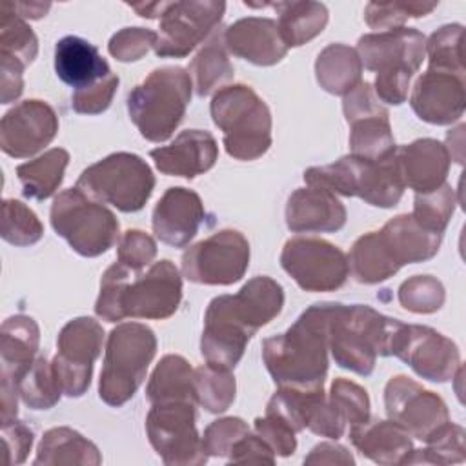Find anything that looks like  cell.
I'll use <instances>...</instances> for the list:
<instances>
[{
  "label": "cell",
  "mask_w": 466,
  "mask_h": 466,
  "mask_svg": "<svg viewBox=\"0 0 466 466\" xmlns=\"http://www.w3.org/2000/svg\"><path fill=\"white\" fill-rule=\"evenodd\" d=\"M284 306V289L271 277L248 280L235 295L215 297L204 313L200 353L208 364L233 370L249 339Z\"/></svg>",
  "instance_id": "cell-1"
},
{
  "label": "cell",
  "mask_w": 466,
  "mask_h": 466,
  "mask_svg": "<svg viewBox=\"0 0 466 466\" xmlns=\"http://www.w3.org/2000/svg\"><path fill=\"white\" fill-rule=\"evenodd\" d=\"M182 300V279L171 260L153 262L147 271H133L122 262L111 264L100 280L95 313L107 322L127 317L162 320Z\"/></svg>",
  "instance_id": "cell-2"
},
{
  "label": "cell",
  "mask_w": 466,
  "mask_h": 466,
  "mask_svg": "<svg viewBox=\"0 0 466 466\" xmlns=\"http://www.w3.org/2000/svg\"><path fill=\"white\" fill-rule=\"evenodd\" d=\"M331 304L309 306L284 333L264 339L262 360L279 388L317 390L324 386Z\"/></svg>",
  "instance_id": "cell-3"
},
{
  "label": "cell",
  "mask_w": 466,
  "mask_h": 466,
  "mask_svg": "<svg viewBox=\"0 0 466 466\" xmlns=\"http://www.w3.org/2000/svg\"><path fill=\"white\" fill-rule=\"evenodd\" d=\"M404 322L390 319L366 304H331L328 350L335 362L357 375H370L377 357L391 355Z\"/></svg>",
  "instance_id": "cell-4"
},
{
  "label": "cell",
  "mask_w": 466,
  "mask_h": 466,
  "mask_svg": "<svg viewBox=\"0 0 466 466\" xmlns=\"http://www.w3.org/2000/svg\"><path fill=\"white\" fill-rule=\"evenodd\" d=\"M362 67L375 71V95L380 102L399 106L408 98L410 80L426 56V36L413 27L370 33L359 38Z\"/></svg>",
  "instance_id": "cell-5"
},
{
  "label": "cell",
  "mask_w": 466,
  "mask_h": 466,
  "mask_svg": "<svg viewBox=\"0 0 466 466\" xmlns=\"http://www.w3.org/2000/svg\"><path fill=\"white\" fill-rule=\"evenodd\" d=\"M191 76L184 67L153 69L127 95V113L149 142L167 140L180 126L191 100Z\"/></svg>",
  "instance_id": "cell-6"
},
{
  "label": "cell",
  "mask_w": 466,
  "mask_h": 466,
  "mask_svg": "<svg viewBox=\"0 0 466 466\" xmlns=\"http://www.w3.org/2000/svg\"><path fill=\"white\" fill-rule=\"evenodd\" d=\"M304 182L335 195L359 197L377 208L397 206L406 187L395 153L380 160L346 155L333 164L306 169Z\"/></svg>",
  "instance_id": "cell-7"
},
{
  "label": "cell",
  "mask_w": 466,
  "mask_h": 466,
  "mask_svg": "<svg viewBox=\"0 0 466 466\" xmlns=\"http://www.w3.org/2000/svg\"><path fill=\"white\" fill-rule=\"evenodd\" d=\"M211 118L222 131V144L237 160H255L271 146V113L266 102L244 84L220 87L211 98Z\"/></svg>",
  "instance_id": "cell-8"
},
{
  "label": "cell",
  "mask_w": 466,
  "mask_h": 466,
  "mask_svg": "<svg viewBox=\"0 0 466 466\" xmlns=\"http://www.w3.org/2000/svg\"><path fill=\"white\" fill-rule=\"evenodd\" d=\"M157 353V337L140 322H122L111 329L106 342L98 395L109 406L126 404L146 379Z\"/></svg>",
  "instance_id": "cell-9"
},
{
  "label": "cell",
  "mask_w": 466,
  "mask_h": 466,
  "mask_svg": "<svg viewBox=\"0 0 466 466\" xmlns=\"http://www.w3.org/2000/svg\"><path fill=\"white\" fill-rule=\"evenodd\" d=\"M49 218L55 233L82 257H98L118 240L115 213L76 186L55 197Z\"/></svg>",
  "instance_id": "cell-10"
},
{
  "label": "cell",
  "mask_w": 466,
  "mask_h": 466,
  "mask_svg": "<svg viewBox=\"0 0 466 466\" xmlns=\"http://www.w3.org/2000/svg\"><path fill=\"white\" fill-rule=\"evenodd\" d=\"M76 187L118 211L135 213L149 200L155 175L138 155L118 151L86 167L76 180Z\"/></svg>",
  "instance_id": "cell-11"
},
{
  "label": "cell",
  "mask_w": 466,
  "mask_h": 466,
  "mask_svg": "<svg viewBox=\"0 0 466 466\" xmlns=\"http://www.w3.org/2000/svg\"><path fill=\"white\" fill-rule=\"evenodd\" d=\"M195 419V402L169 400L151 404L146 417V431L164 464H204L208 461Z\"/></svg>",
  "instance_id": "cell-12"
},
{
  "label": "cell",
  "mask_w": 466,
  "mask_h": 466,
  "mask_svg": "<svg viewBox=\"0 0 466 466\" xmlns=\"http://www.w3.org/2000/svg\"><path fill=\"white\" fill-rule=\"evenodd\" d=\"M249 266V242L237 229H222L187 248L182 273L187 280L208 286L238 282Z\"/></svg>",
  "instance_id": "cell-13"
},
{
  "label": "cell",
  "mask_w": 466,
  "mask_h": 466,
  "mask_svg": "<svg viewBox=\"0 0 466 466\" xmlns=\"http://www.w3.org/2000/svg\"><path fill=\"white\" fill-rule=\"evenodd\" d=\"M280 266L304 291H335L350 275L344 251L315 237L289 238L282 248Z\"/></svg>",
  "instance_id": "cell-14"
},
{
  "label": "cell",
  "mask_w": 466,
  "mask_h": 466,
  "mask_svg": "<svg viewBox=\"0 0 466 466\" xmlns=\"http://www.w3.org/2000/svg\"><path fill=\"white\" fill-rule=\"evenodd\" d=\"M384 406L390 420L422 442H430L450 424L446 402L406 375L388 380Z\"/></svg>",
  "instance_id": "cell-15"
},
{
  "label": "cell",
  "mask_w": 466,
  "mask_h": 466,
  "mask_svg": "<svg viewBox=\"0 0 466 466\" xmlns=\"http://www.w3.org/2000/svg\"><path fill=\"white\" fill-rule=\"evenodd\" d=\"M102 344L104 329L91 317H76L60 329L56 337L58 351L51 364L64 395L82 397L87 391Z\"/></svg>",
  "instance_id": "cell-16"
},
{
  "label": "cell",
  "mask_w": 466,
  "mask_h": 466,
  "mask_svg": "<svg viewBox=\"0 0 466 466\" xmlns=\"http://www.w3.org/2000/svg\"><path fill=\"white\" fill-rule=\"evenodd\" d=\"M224 11L226 4L217 0L167 2L160 16V31L153 47L155 55L162 58L189 55L206 36L215 33Z\"/></svg>",
  "instance_id": "cell-17"
},
{
  "label": "cell",
  "mask_w": 466,
  "mask_h": 466,
  "mask_svg": "<svg viewBox=\"0 0 466 466\" xmlns=\"http://www.w3.org/2000/svg\"><path fill=\"white\" fill-rule=\"evenodd\" d=\"M342 109L350 124L351 155L380 160L391 157L397 147L390 126V115L380 106L371 84L360 82L355 89L344 95Z\"/></svg>",
  "instance_id": "cell-18"
},
{
  "label": "cell",
  "mask_w": 466,
  "mask_h": 466,
  "mask_svg": "<svg viewBox=\"0 0 466 466\" xmlns=\"http://www.w3.org/2000/svg\"><path fill=\"white\" fill-rule=\"evenodd\" d=\"M391 355L406 362L419 377L431 382H446L461 368L455 342L428 326L402 324Z\"/></svg>",
  "instance_id": "cell-19"
},
{
  "label": "cell",
  "mask_w": 466,
  "mask_h": 466,
  "mask_svg": "<svg viewBox=\"0 0 466 466\" xmlns=\"http://www.w3.org/2000/svg\"><path fill=\"white\" fill-rule=\"evenodd\" d=\"M0 339V415L2 422H5L16 419V384L36 359L40 329L35 319L13 315L4 320Z\"/></svg>",
  "instance_id": "cell-20"
},
{
  "label": "cell",
  "mask_w": 466,
  "mask_h": 466,
  "mask_svg": "<svg viewBox=\"0 0 466 466\" xmlns=\"http://www.w3.org/2000/svg\"><path fill=\"white\" fill-rule=\"evenodd\" d=\"M58 131V116L44 100H24L0 122V147L13 158H25L46 147Z\"/></svg>",
  "instance_id": "cell-21"
},
{
  "label": "cell",
  "mask_w": 466,
  "mask_h": 466,
  "mask_svg": "<svg viewBox=\"0 0 466 466\" xmlns=\"http://www.w3.org/2000/svg\"><path fill=\"white\" fill-rule=\"evenodd\" d=\"M464 75L430 67L417 78L410 96L413 113L420 120L435 126L459 120L464 113Z\"/></svg>",
  "instance_id": "cell-22"
},
{
  "label": "cell",
  "mask_w": 466,
  "mask_h": 466,
  "mask_svg": "<svg viewBox=\"0 0 466 466\" xmlns=\"http://www.w3.org/2000/svg\"><path fill=\"white\" fill-rule=\"evenodd\" d=\"M204 217V204L195 191L187 187H169L153 209L151 226L160 242L184 248L198 233Z\"/></svg>",
  "instance_id": "cell-23"
},
{
  "label": "cell",
  "mask_w": 466,
  "mask_h": 466,
  "mask_svg": "<svg viewBox=\"0 0 466 466\" xmlns=\"http://www.w3.org/2000/svg\"><path fill=\"white\" fill-rule=\"evenodd\" d=\"M157 169L171 177L193 178L209 171L218 158V146L209 131L186 129L169 146L149 151Z\"/></svg>",
  "instance_id": "cell-24"
},
{
  "label": "cell",
  "mask_w": 466,
  "mask_h": 466,
  "mask_svg": "<svg viewBox=\"0 0 466 466\" xmlns=\"http://www.w3.org/2000/svg\"><path fill=\"white\" fill-rule=\"evenodd\" d=\"M346 224V208L335 193L319 186L295 189L286 204V226L295 233H329Z\"/></svg>",
  "instance_id": "cell-25"
},
{
  "label": "cell",
  "mask_w": 466,
  "mask_h": 466,
  "mask_svg": "<svg viewBox=\"0 0 466 466\" xmlns=\"http://www.w3.org/2000/svg\"><path fill=\"white\" fill-rule=\"evenodd\" d=\"M224 44L229 53L255 66H273L288 53L277 22L260 16L240 18L231 24L224 31Z\"/></svg>",
  "instance_id": "cell-26"
},
{
  "label": "cell",
  "mask_w": 466,
  "mask_h": 466,
  "mask_svg": "<svg viewBox=\"0 0 466 466\" xmlns=\"http://www.w3.org/2000/svg\"><path fill=\"white\" fill-rule=\"evenodd\" d=\"M404 186L415 193H430L446 184L450 171V155L442 142L435 138H419L395 151Z\"/></svg>",
  "instance_id": "cell-27"
},
{
  "label": "cell",
  "mask_w": 466,
  "mask_h": 466,
  "mask_svg": "<svg viewBox=\"0 0 466 466\" xmlns=\"http://www.w3.org/2000/svg\"><path fill=\"white\" fill-rule=\"evenodd\" d=\"M55 71L56 76L75 91L87 89L113 73L98 49L75 35H67L56 42Z\"/></svg>",
  "instance_id": "cell-28"
},
{
  "label": "cell",
  "mask_w": 466,
  "mask_h": 466,
  "mask_svg": "<svg viewBox=\"0 0 466 466\" xmlns=\"http://www.w3.org/2000/svg\"><path fill=\"white\" fill-rule=\"evenodd\" d=\"M351 444L377 464H406L413 451L410 435L393 420L366 419L350 428Z\"/></svg>",
  "instance_id": "cell-29"
},
{
  "label": "cell",
  "mask_w": 466,
  "mask_h": 466,
  "mask_svg": "<svg viewBox=\"0 0 466 466\" xmlns=\"http://www.w3.org/2000/svg\"><path fill=\"white\" fill-rule=\"evenodd\" d=\"M379 237L399 268L431 258L442 238L441 233L424 229L411 215L393 217L379 229Z\"/></svg>",
  "instance_id": "cell-30"
},
{
  "label": "cell",
  "mask_w": 466,
  "mask_h": 466,
  "mask_svg": "<svg viewBox=\"0 0 466 466\" xmlns=\"http://www.w3.org/2000/svg\"><path fill=\"white\" fill-rule=\"evenodd\" d=\"M315 75L324 91L348 95L362 82V64L357 49L344 44H329L317 56Z\"/></svg>",
  "instance_id": "cell-31"
},
{
  "label": "cell",
  "mask_w": 466,
  "mask_h": 466,
  "mask_svg": "<svg viewBox=\"0 0 466 466\" xmlns=\"http://www.w3.org/2000/svg\"><path fill=\"white\" fill-rule=\"evenodd\" d=\"M35 464H93L102 462L98 448L76 430L67 426L51 428L44 433Z\"/></svg>",
  "instance_id": "cell-32"
},
{
  "label": "cell",
  "mask_w": 466,
  "mask_h": 466,
  "mask_svg": "<svg viewBox=\"0 0 466 466\" xmlns=\"http://www.w3.org/2000/svg\"><path fill=\"white\" fill-rule=\"evenodd\" d=\"M269 5L279 13L277 27L286 47L309 42L328 24V9L319 2H277Z\"/></svg>",
  "instance_id": "cell-33"
},
{
  "label": "cell",
  "mask_w": 466,
  "mask_h": 466,
  "mask_svg": "<svg viewBox=\"0 0 466 466\" xmlns=\"http://www.w3.org/2000/svg\"><path fill=\"white\" fill-rule=\"evenodd\" d=\"M195 370L180 355H166L153 370L146 386V397L151 404L169 400L195 402Z\"/></svg>",
  "instance_id": "cell-34"
},
{
  "label": "cell",
  "mask_w": 466,
  "mask_h": 466,
  "mask_svg": "<svg viewBox=\"0 0 466 466\" xmlns=\"http://www.w3.org/2000/svg\"><path fill=\"white\" fill-rule=\"evenodd\" d=\"M67 162L69 153L62 147H53L35 160L16 166L22 193L33 200L49 198L62 184Z\"/></svg>",
  "instance_id": "cell-35"
},
{
  "label": "cell",
  "mask_w": 466,
  "mask_h": 466,
  "mask_svg": "<svg viewBox=\"0 0 466 466\" xmlns=\"http://www.w3.org/2000/svg\"><path fill=\"white\" fill-rule=\"evenodd\" d=\"M187 73L198 96H208L233 78V66L228 58L224 31H215L204 47L191 60Z\"/></svg>",
  "instance_id": "cell-36"
},
{
  "label": "cell",
  "mask_w": 466,
  "mask_h": 466,
  "mask_svg": "<svg viewBox=\"0 0 466 466\" xmlns=\"http://www.w3.org/2000/svg\"><path fill=\"white\" fill-rule=\"evenodd\" d=\"M348 266L353 279L360 284H379L400 269L388 253L379 231H370L353 242Z\"/></svg>",
  "instance_id": "cell-37"
},
{
  "label": "cell",
  "mask_w": 466,
  "mask_h": 466,
  "mask_svg": "<svg viewBox=\"0 0 466 466\" xmlns=\"http://www.w3.org/2000/svg\"><path fill=\"white\" fill-rule=\"evenodd\" d=\"M195 384V400L204 410L211 413L226 411L233 400H235V377L231 375V370L204 364L195 370L193 377Z\"/></svg>",
  "instance_id": "cell-38"
},
{
  "label": "cell",
  "mask_w": 466,
  "mask_h": 466,
  "mask_svg": "<svg viewBox=\"0 0 466 466\" xmlns=\"http://www.w3.org/2000/svg\"><path fill=\"white\" fill-rule=\"evenodd\" d=\"M18 395L25 406L33 410H49L53 408L60 397L62 388L55 375L53 364L46 357H36L33 366L25 371V375L16 384Z\"/></svg>",
  "instance_id": "cell-39"
},
{
  "label": "cell",
  "mask_w": 466,
  "mask_h": 466,
  "mask_svg": "<svg viewBox=\"0 0 466 466\" xmlns=\"http://www.w3.org/2000/svg\"><path fill=\"white\" fill-rule=\"evenodd\" d=\"M2 238L13 246H31L44 235V226L36 213L24 202L5 198L2 202Z\"/></svg>",
  "instance_id": "cell-40"
},
{
  "label": "cell",
  "mask_w": 466,
  "mask_h": 466,
  "mask_svg": "<svg viewBox=\"0 0 466 466\" xmlns=\"http://www.w3.org/2000/svg\"><path fill=\"white\" fill-rule=\"evenodd\" d=\"M462 36L464 29L461 24H448L431 33L426 40L428 67L464 75Z\"/></svg>",
  "instance_id": "cell-41"
},
{
  "label": "cell",
  "mask_w": 466,
  "mask_h": 466,
  "mask_svg": "<svg viewBox=\"0 0 466 466\" xmlns=\"http://www.w3.org/2000/svg\"><path fill=\"white\" fill-rule=\"evenodd\" d=\"M38 53V40L29 24L2 5L0 22V55L16 58L24 66H29Z\"/></svg>",
  "instance_id": "cell-42"
},
{
  "label": "cell",
  "mask_w": 466,
  "mask_h": 466,
  "mask_svg": "<svg viewBox=\"0 0 466 466\" xmlns=\"http://www.w3.org/2000/svg\"><path fill=\"white\" fill-rule=\"evenodd\" d=\"M455 211V191L451 186L442 184L430 193H415L411 217L428 231L444 233Z\"/></svg>",
  "instance_id": "cell-43"
},
{
  "label": "cell",
  "mask_w": 466,
  "mask_h": 466,
  "mask_svg": "<svg viewBox=\"0 0 466 466\" xmlns=\"http://www.w3.org/2000/svg\"><path fill=\"white\" fill-rule=\"evenodd\" d=\"M424 450H413L406 464H450L464 461V430L457 424H448L435 439L426 442Z\"/></svg>",
  "instance_id": "cell-44"
},
{
  "label": "cell",
  "mask_w": 466,
  "mask_h": 466,
  "mask_svg": "<svg viewBox=\"0 0 466 466\" xmlns=\"http://www.w3.org/2000/svg\"><path fill=\"white\" fill-rule=\"evenodd\" d=\"M399 302L413 313H433L444 304V286L431 275H415L400 284Z\"/></svg>",
  "instance_id": "cell-45"
},
{
  "label": "cell",
  "mask_w": 466,
  "mask_h": 466,
  "mask_svg": "<svg viewBox=\"0 0 466 466\" xmlns=\"http://www.w3.org/2000/svg\"><path fill=\"white\" fill-rule=\"evenodd\" d=\"M328 402L350 428L370 417V397L366 390L344 377L333 380Z\"/></svg>",
  "instance_id": "cell-46"
},
{
  "label": "cell",
  "mask_w": 466,
  "mask_h": 466,
  "mask_svg": "<svg viewBox=\"0 0 466 466\" xmlns=\"http://www.w3.org/2000/svg\"><path fill=\"white\" fill-rule=\"evenodd\" d=\"M435 7H437L435 2H431V4H426V2H386V4L370 2L366 5L364 18L371 29L390 31V29L402 27L406 18L426 16Z\"/></svg>",
  "instance_id": "cell-47"
},
{
  "label": "cell",
  "mask_w": 466,
  "mask_h": 466,
  "mask_svg": "<svg viewBox=\"0 0 466 466\" xmlns=\"http://www.w3.org/2000/svg\"><path fill=\"white\" fill-rule=\"evenodd\" d=\"M248 431V422H244L240 417H224L213 420L200 437L202 450L208 457H229L235 442Z\"/></svg>",
  "instance_id": "cell-48"
},
{
  "label": "cell",
  "mask_w": 466,
  "mask_h": 466,
  "mask_svg": "<svg viewBox=\"0 0 466 466\" xmlns=\"http://www.w3.org/2000/svg\"><path fill=\"white\" fill-rule=\"evenodd\" d=\"M157 44V33L146 27H124L109 40V53L120 62L140 60Z\"/></svg>",
  "instance_id": "cell-49"
},
{
  "label": "cell",
  "mask_w": 466,
  "mask_h": 466,
  "mask_svg": "<svg viewBox=\"0 0 466 466\" xmlns=\"http://www.w3.org/2000/svg\"><path fill=\"white\" fill-rule=\"evenodd\" d=\"M155 257H157V244L147 233L140 229H127L118 238L116 260L127 266L129 269L142 271L146 266H151Z\"/></svg>",
  "instance_id": "cell-50"
},
{
  "label": "cell",
  "mask_w": 466,
  "mask_h": 466,
  "mask_svg": "<svg viewBox=\"0 0 466 466\" xmlns=\"http://www.w3.org/2000/svg\"><path fill=\"white\" fill-rule=\"evenodd\" d=\"M118 82H120L118 76L115 73H111L107 78L100 80L98 84H95L87 89L73 91L71 107L80 115H98V113L106 111L113 102Z\"/></svg>",
  "instance_id": "cell-51"
},
{
  "label": "cell",
  "mask_w": 466,
  "mask_h": 466,
  "mask_svg": "<svg viewBox=\"0 0 466 466\" xmlns=\"http://www.w3.org/2000/svg\"><path fill=\"white\" fill-rule=\"evenodd\" d=\"M255 431L269 444L275 455L288 457L297 450L295 430L280 417L266 413L264 417L255 419Z\"/></svg>",
  "instance_id": "cell-52"
},
{
  "label": "cell",
  "mask_w": 466,
  "mask_h": 466,
  "mask_svg": "<svg viewBox=\"0 0 466 466\" xmlns=\"http://www.w3.org/2000/svg\"><path fill=\"white\" fill-rule=\"evenodd\" d=\"M2 442L5 464H20L25 461L33 444V431L20 420L2 422Z\"/></svg>",
  "instance_id": "cell-53"
},
{
  "label": "cell",
  "mask_w": 466,
  "mask_h": 466,
  "mask_svg": "<svg viewBox=\"0 0 466 466\" xmlns=\"http://www.w3.org/2000/svg\"><path fill=\"white\" fill-rule=\"evenodd\" d=\"M229 462H275V453L269 444L258 435H251L249 431L240 437L229 453Z\"/></svg>",
  "instance_id": "cell-54"
},
{
  "label": "cell",
  "mask_w": 466,
  "mask_h": 466,
  "mask_svg": "<svg viewBox=\"0 0 466 466\" xmlns=\"http://www.w3.org/2000/svg\"><path fill=\"white\" fill-rule=\"evenodd\" d=\"M2 66H0V100L2 104H9L16 100L24 91V69L25 66L18 62L16 58L0 55Z\"/></svg>",
  "instance_id": "cell-55"
},
{
  "label": "cell",
  "mask_w": 466,
  "mask_h": 466,
  "mask_svg": "<svg viewBox=\"0 0 466 466\" xmlns=\"http://www.w3.org/2000/svg\"><path fill=\"white\" fill-rule=\"evenodd\" d=\"M304 464H355V459L340 444L320 442L304 457Z\"/></svg>",
  "instance_id": "cell-56"
},
{
  "label": "cell",
  "mask_w": 466,
  "mask_h": 466,
  "mask_svg": "<svg viewBox=\"0 0 466 466\" xmlns=\"http://www.w3.org/2000/svg\"><path fill=\"white\" fill-rule=\"evenodd\" d=\"M2 5H5L9 11H13L15 15H18L20 18H40L44 16L51 4H44V2H4Z\"/></svg>",
  "instance_id": "cell-57"
},
{
  "label": "cell",
  "mask_w": 466,
  "mask_h": 466,
  "mask_svg": "<svg viewBox=\"0 0 466 466\" xmlns=\"http://www.w3.org/2000/svg\"><path fill=\"white\" fill-rule=\"evenodd\" d=\"M166 5H167V2H153V4H129V7L131 9H135L140 16H144V18H160L162 16V13H164V9H166Z\"/></svg>",
  "instance_id": "cell-58"
}]
</instances>
